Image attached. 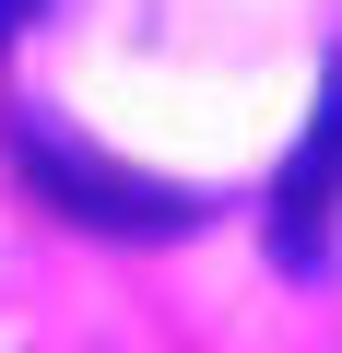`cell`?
I'll use <instances>...</instances> for the list:
<instances>
[{
  "label": "cell",
  "mask_w": 342,
  "mask_h": 353,
  "mask_svg": "<svg viewBox=\"0 0 342 353\" xmlns=\"http://www.w3.org/2000/svg\"><path fill=\"white\" fill-rule=\"evenodd\" d=\"M330 212H342V71L319 83V118H307L295 165L272 176V259H283V271H319Z\"/></svg>",
  "instance_id": "obj_2"
},
{
  "label": "cell",
  "mask_w": 342,
  "mask_h": 353,
  "mask_svg": "<svg viewBox=\"0 0 342 353\" xmlns=\"http://www.w3.org/2000/svg\"><path fill=\"white\" fill-rule=\"evenodd\" d=\"M12 176L59 212V224H83V236H130V248H165V236H189L201 224V201L189 189H165V176H142V165H118V153H95V141H71L59 118H12Z\"/></svg>",
  "instance_id": "obj_1"
},
{
  "label": "cell",
  "mask_w": 342,
  "mask_h": 353,
  "mask_svg": "<svg viewBox=\"0 0 342 353\" xmlns=\"http://www.w3.org/2000/svg\"><path fill=\"white\" fill-rule=\"evenodd\" d=\"M24 24H36V0H0V48H12V36H24Z\"/></svg>",
  "instance_id": "obj_3"
}]
</instances>
